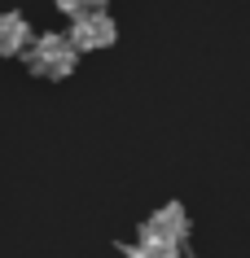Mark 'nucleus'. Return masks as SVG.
<instances>
[{"mask_svg": "<svg viewBox=\"0 0 250 258\" xmlns=\"http://www.w3.org/2000/svg\"><path fill=\"white\" fill-rule=\"evenodd\" d=\"M31 70L35 75H48V79H66L70 70H75V57L79 48L70 44V35H40V40H31Z\"/></svg>", "mask_w": 250, "mask_h": 258, "instance_id": "f257e3e1", "label": "nucleus"}, {"mask_svg": "<svg viewBox=\"0 0 250 258\" xmlns=\"http://www.w3.org/2000/svg\"><path fill=\"white\" fill-rule=\"evenodd\" d=\"M184 236H189V219H184V210H180V206H163V210L145 223L140 245H145V249H180Z\"/></svg>", "mask_w": 250, "mask_h": 258, "instance_id": "f03ea898", "label": "nucleus"}, {"mask_svg": "<svg viewBox=\"0 0 250 258\" xmlns=\"http://www.w3.org/2000/svg\"><path fill=\"white\" fill-rule=\"evenodd\" d=\"M70 44H75V48H106V44H114L110 14H101V9H79V14H75V27H70Z\"/></svg>", "mask_w": 250, "mask_h": 258, "instance_id": "7ed1b4c3", "label": "nucleus"}, {"mask_svg": "<svg viewBox=\"0 0 250 258\" xmlns=\"http://www.w3.org/2000/svg\"><path fill=\"white\" fill-rule=\"evenodd\" d=\"M31 48V27L22 14H0V53H27Z\"/></svg>", "mask_w": 250, "mask_h": 258, "instance_id": "20e7f679", "label": "nucleus"}, {"mask_svg": "<svg viewBox=\"0 0 250 258\" xmlns=\"http://www.w3.org/2000/svg\"><path fill=\"white\" fill-rule=\"evenodd\" d=\"M57 9H66V14H79V0H53Z\"/></svg>", "mask_w": 250, "mask_h": 258, "instance_id": "39448f33", "label": "nucleus"}, {"mask_svg": "<svg viewBox=\"0 0 250 258\" xmlns=\"http://www.w3.org/2000/svg\"><path fill=\"white\" fill-rule=\"evenodd\" d=\"M106 0H79V9H101Z\"/></svg>", "mask_w": 250, "mask_h": 258, "instance_id": "423d86ee", "label": "nucleus"}]
</instances>
